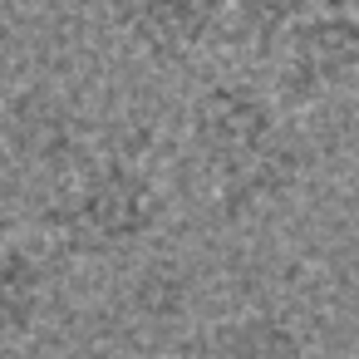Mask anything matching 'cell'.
Here are the masks:
<instances>
[{
    "mask_svg": "<svg viewBox=\"0 0 359 359\" xmlns=\"http://www.w3.org/2000/svg\"><path fill=\"white\" fill-rule=\"evenodd\" d=\"M256 359H305V344H300V334L280 320V315H271V310H261V339H256Z\"/></svg>",
    "mask_w": 359,
    "mask_h": 359,
    "instance_id": "obj_8",
    "label": "cell"
},
{
    "mask_svg": "<svg viewBox=\"0 0 359 359\" xmlns=\"http://www.w3.org/2000/svg\"><path fill=\"white\" fill-rule=\"evenodd\" d=\"M11 55H15V40H11V25L0 20V89H6V74H11Z\"/></svg>",
    "mask_w": 359,
    "mask_h": 359,
    "instance_id": "obj_9",
    "label": "cell"
},
{
    "mask_svg": "<svg viewBox=\"0 0 359 359\" xmlns=\"http://www.w3.org/2000/svg\"><path fill=\"white\" fill-rule=\"evenodd\" d=\"M163 222V192L133 158H89L50 197L45 226L74 256H114L138 246Z\"/></svg>",
    "mask_w": 359,
    "mask_h": 359,
    "instance_id": "obj_2",
    "label": "cell"
},
{
    "mask_svg": "<svg viewBox=\"0 0 359 359\" xmlns=\"http://www.w3.org/2000/svg\"><path fill=\"white\" fill-rule=\"evenodd\" d=\"M315 6H320L325 15H349V20H359V0H315Z\"/></svg>",
    "mask_w": 359,
    "mask_h": 359,
    "instance_id": "obj_10",
    "label": "cell"
},
{
    "mask_svg": "<svg viewBox=\"0 0 359 359\" xmlns=\"http://www.w3.org/2000/svg\"><path fill=\"white\" fill-rule=\"evenodd\" d=\"M266 60H271V104L280 114H300L359 74V20L315 11L300 25H290Z\"/></svg>",
    "mask_w": 359,
    "mask_h": 359,
    "instance_id": "obj_3",
    "label": "cell"
},
{
    "mask_svg": "<svg viewBox=\"0 0 359 359\" xmlns=\"http://www.w3.org/2000/svg\"><path fill=\"white\" fill-rule=\"evenodd\" d=\"M231 15V0H114V20L158 60L202 50Z\"/></svg>",
    "mask_w": 359,
    "mask_h": 359,
    "instance_id": "obj_4",
    "label": "cell"
},
{
    "mask_svg": "<svg viewBox=\"0 0 359 359\" xmlns=\"http://www.w3.org/2000/svg\"><path fill=\"white\" fill-rule=\"evenodd\" d=\"M320 6L315 0H231V30H236V40L241 45H256L261 55H271L276 50V40L290 30V25H300L305 15H315Z\"/></svg>",
    "mask_w": 359,
    "mask_h": 359,
    "instance_id": "obj_6",
    "label": "cell"
},
{
    "mask_svg": "<svg viewBox=\"0 0 359 359\" xmlns=\"http://www.w3.org/2000/svg\"><path fill=\"white\" fill-rule=\"evenodd\" d=\"M354 212H359V172H354Z\"/></svg>",
    "mask_w": 359,
    "mask_h": 359,
    "instance_id": "obj_11",
    "label": "cell"
},
{
    "mask_svg": "<svg viewBox=\"0 0 359 359\" xmlns=\"http://www.w3.org/2000/svg\"><path fill=\"white\" fill-rule=\"evenodd\" d=\"M187 143L212 182L226 222L256 217L300 187L310 148L271 104L266 89L246 79L207 84L187 109Z\"/></svg>",
    "mask_w": 359,
    "mask_h": 359,
    "instance_id": "obj_1",
    "label": "cell"
},
{
    "mask_svg": "<svg viewBox=\"0 0 359 359\" xmlns=\"http://www.w3.org/2000/svg\"><path fill=\"white\" fill-rule=\"evenodd\" d=\"M256 339H261V310L212 320V325L192 330L182 339L177 359H256Z\"/></svg>",
    "mask_w": 359,
    "mask_h": 359,
    "instance_id": "obj_7",
    "label": "cell"
},
{
    "mask_svg": "<svg viewBox=\"0 0 359 359\" xmlns=\"http://www.w3.org/2000/svg\"><path fill=\"white\" fill-rule=\"evenodd\" d=\"M45 290H50V271L45 261L20 241L11 207L0 202V349L20 344L40 315H45Z\"/></svg>",
    "mask_w": 359,
    "mask_h": 359,
    "instance_id": "obj_5",
    "label": "cell"
}]
</instances>
